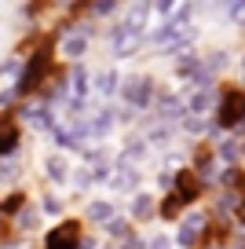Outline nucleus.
Segmentation results:
<instances>
[{"label": "nucleus", "instance_id": "obj_21", "mask_svg": "<svg viewBox=\"0 0 245 249\" xmlns=\"http://www.w3.org/2000/svg\"><path fill=\"white\" fill-rule=\"evenodd\" d=\"M143 249H172V238L169 234H154L150 242H143Z\"/></svg>", "mask_w": 245, "mask_h": 249}, {"label": "nucleus", "instance_id": "obj_24", "mask_svg": "<svg viewBox=\"0 0 245 249\" xmlns=\"http://www.w3.org/2000/svg\"><path fill=\"white\" fill-rule=\"evenodd\" d=\"M172 4H176V0H158V4H154V8H158L161 15H169V11H172Z\"/></svg>", "mask_w": 245, "mask_h": 249}, {"label": "nucleus", "instance_id": "obj_25", "mask_svg": "<svg viewBox=\"0 0 245 249\" xmlns=\"http://www.w3.org/2000/svg\"><path fill=\"white\" fill-rule=\"evenodd\" d=\"M234 216H238V224L245 227V198H242V205H238V213H234Z\"/></svg>", "mask_w": 245, "mask_h": 249}, {"label": "nucleus", "instance_id": "obj_16", "mask_svg": "<svg viewBox=\"0 0 245 249\" xmlns=\"http://www.w3.org/2000/svg\"><path fill=\"white\" fill-rule=\"evenodd\" d=\"M238 205H242V198H238L234 191H223V195H220V202H216V216H234V213H238Z\"/></svg>", "mask_w": 245, "mask_h": 249}, {"label": "nucleus", "instance_id": "obj_14", "mask_svg": "<svg viewBox=\"0 0 245 249\" xmlns=\"http://www.w3.org/2000/svg\"><path fill=\"white\" fill-rule=\"evenodd\" d=\"M114 209H117V205H110V202H92L85 216L92 220V224H106V220H114Z\"/></svg>", "mask_w": 245, "mask_h": 249}, {"label": "nucleus", "instance_id": "obj_3", "mask_svg": "<svg viewBox=\"0 0 245 249\" xmlns=\"http://www.w3.org/2000/svg\"><path fill=\"white\" fill-rule=\"evenodd\" d=\"M209 227H212V216L209 213H191V216H183L179 220V227H176V246L179 249H194V246H201L205 242V234H209Z\"/></svg>", "mask_w": 245, "mask_h": 249}, {"label": "nucleus", "instance_id": "obj_1", "mask_svg": "<svg viewBox=\"0 0 245 249\" xmlns=\"http://www.w3.org/2000/svg\"><path fill=\"white\" fill-rule=\"evenodd\" d=\"M55 73V59H52V44H40L37 52L30 55V62L22 66V73H18V81L11 88H15V99H33V95H40V88L52 81Z\"/></svg>", "mask_w": 245, "mask_h": 249}, {"label": "nucleus", "instance_id": "obj_27", "mask_svg": "<svg viewBox=\"0 0 245 249\" xmlns=\"http://www.w3.org/2000/svg\"><path fill=\"white\" fill-rule=\"evenodd\" d=\"M117 249H121V246H117Z\"/></svg>", "mask_w": 245, "mask_h": 249}, {"label": "nucleus", "instance_id": "obj_15", "mask_svg": "<svg viewBox=\"0 0 245 249\" xmlns=\"http://www.w3.org/2000/svg\"><path fill=\"white\" fill-rule=\"evenodd\" d=\"M114 187H117V191H136V187H139V169H136V165L121 169V172L114 176Z\"/></svg>", "mask_w": 245, "mask_h": 249}, {"label": "nucleus", "instance_id": "obj_2", "mask_svg": "<svg viewBox=\"0 0 245 249\" xmlns=\"http://www.w3.org/2000/svg\"><path fill=\"white\" fill-rule=\"evenodd\" d=\"M238 124H245V88H223L216 103V128L234 132Z\"/></svg>", "mask_w": 245, "mask_h": 249}, {"label": "nucleus", "instance_id": "obj_13", "mask_svg": "<svg viewBox=\"0 0 245 249\" xmlns=\"http://www.w3.org/2000/svg\"><path fill=\"white\" fill-rule=\"evenodd\" d=\"M216 158H220L223 165H238L242 161V143L238 140H223L220 147H216Z\"/></svg>", "mask_w": 245, "mask_h": 249}, {"label": "nucleus", "instance_id": "obj_19", "mask_svg": "<svg viewBox=\"0 0 245 249\" xmlns=\"http://www.w3.org/2000/svg\"><path fill=\"white\" fill-rule=\"evenodd\" d=\"M88 48V37H77V40H62V52L70 55V59H77V55H85Z\"/></svg>", "mask_w": 245, "mask_h": 249}, {"label": "nucleus", "instance_id": "obj_20", "mask_svg": "<svg viewBox=\"0 0 245 249\" xmlns=\"http://www.w3.org/2000/svg\"><path fill=\"white\" fill-rule=\"evenodd\" d=\"M117 85H121V81H117V73H114V70H106V73L99 77V92H103V95H114V92H117Z\"/></svg>", "mask_w": 245, "mask_h": 249}, {"label": "nucleus", "instance_id": "obj_5", "mask_svg": "<svg viewBox=\"0 0 245 249\" xmlns=\"http://www.w3.org/2000/svg\"><path fill=\"white\" fill-rule=\"evenodd\" d=\"M117 92L128 103V110H146L154 103V81L150 77H132V81H124V88H117Z\"/></svg>", "mask_w": 245, "mask_h": 249}, {"label": "nucleus", "instance_id": "obj_10", "mask_svg": "<svg viewBox=\"0 0 245 249\" xmlns=\"http://www.w3.org/2000/svg\"><path fill=\"white\" fill-rule=\"evenodd\" d=\"M183 209H187V202L176 195V191H169V195L158 202V216L161 220H179V216H183Z\"/></svg>", "mask_w": 245, "mask_h": 249}, {"label": "nucleus", "instance_id": "obj_9", "mask_svg": "<svg viewBox=\"0 0 245 249\" xmlns=\"http://www.w3.org/2000/svg\"><path fill=\"white\" fill-rule=\"evenodd\" d=\"M30 202V195L26 191H8V195L0 198V220H15L18 216V209Z\"/></svg>", "mask_w": 245, "mask_h": 249}, {"label": "nucleus", "instance_id": "obj_12", "mask_svg": "<svg viewBox=\"0 0 245 249\" xmlns=\"http://www.w3.org/2000/svg\"><path fill=\"white\" fill-rule=\"evenodd\" d=\"M103 227H106V238L110 242H128L132 238V220H106V224H103Z\"/></svg>", "mask_w": 245, "mask_h": 249}, {"label": "nucleus", "instance_id": "obj_4", "mask_svg": "<svg viewBox=\"0 0 245 249\" xmlns=\"http://www.w3.org/2000/svg\"><path fill=\"white\" fill-rule=\"evenodd\" d=\"M81 220H59L52 231L44 234L40 249H81Z\"/></svg>", "mask_w": 245, "mask_h": 249}, {"label": "nucleus", "instance_id": "obj_23", "mask_svg": "<svg viewBox=\"0 0 245 249\" xmlns=\"http://www.w3.org/2000/svg\"><path fill=\"white\" fill-rule=\"evenodd\" d=\"M227 11H230V15H242V11H245V0H227Z\"/></svg>", "mask_w": 245, "mask_h": 249}, {"label": "nucleus", "instance_id": "obj_6", "mask_svg": "<svg viewBox=\"0 0 245 249\" xmlns=\"http://www.w3.org/2000/svg\"><path fill=\"white\" fill-rule=\"evenodd\" d=\"M172 191H176L187 205H194V202L201 198V191H205V183L194 176V169H179L176 176H172Z\"/></svg>", "mask_w": 245, "mask_h": 249}, {"label": "nucleus", "instance_id": "obj_7", "mask_svg": "<svg viewBox=\"0 0 245 249\" xmlns=\"http://www.w3.org/2000/svg\"><path fill=\"white\" fill-rule=\"evenodd\" d=\"M18 147H22V128L11 121V114L0 117V161L4 158H15Z\"/></svg>", "mask_w": 245, "mask_h": 249}, {"label": "nucleus", "instance_id": "obj_18", "mask_svg": "<svg viewBox=\"0 0 245 249\" xmlns=\"http://www.w3.org/2000/svg\"><path fill=\"white\" fill-rule=\"evenodd\" d=\"M62 209H66V202H62L59 195H44V202H40V213H48V216H62Z\"/></svg>", "mask_w": 245, "mask_h": 249}, {"label": "nucleus", "instance_id": "obj_22", "mask_svg": "<svg viewBox=\"0 0 245 249\" xmlns=\"http://www.w3.org/2000/svg\"><path fill=\"white\" fill-rule=\"evenodd\" d=\"M110 8H114V0H95V8H92V11H95V15H106Z\"/></svg>", "mask_w": 245, "mask_h": 249}, {"label": "nucleus", "instance_id": "obj_8", "mask_svg": "<svg viewBox=\"0 0 245 249\" xmlns=\"http://www.w3.org/2000/svg\"><path fill=\"white\" fill-rule=\"evenodd\" d=\"M150 216H158V198H154L150 191H146V195H143V191H139V195L132 198L128 220H136V224H139V220H150Z\"/></svg>", "mask_w": 245, "mask_h": 249}, {"label": "nucleus", "instance_id": "obj_26", "mask_svg": "<svg viewBox=\"0 0 245 249\" xmlns=\"http://www.w3.org/2000/svg\"><path fill=\"white\" fill-rule=\"evenodd\" d=\"M242 154H245V143H242Z\"/></svg>", "mask_w": 245, "mask_h": 249}, {"label": "nucleus", "instance_id": "obj_17", "mask_svg": "<svg viewBox=\"0 0 245 249\" xmlns=\"http://www.w3.org/2000/svg\"><path fill=\"white\" fill-rule=\"evenodd\" d=\"M18 169H22V165H18V154L15 158H4V161H0V183H15Z\"/></svg>", "mask_w": 245, "mask_h": 249}, {"label": "nucleus", "instance_id": "obj_11", "mask_svg": "<svg viewBox=\"0 0 245 249\" xmlns=\"http://www.w3.org/2000/svg\"><path fill=\"white\" fill-rule=\"evenodd\" d=\"M44 176H48V183H66V179H70V165H66V158L52 154V158L44 161Z\"/></svg>", "mask_w": 245, "mask_h": 249}]
</instances>
